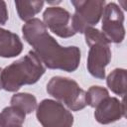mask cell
I'll return each mask as SVG.
<instances>
[{"instance_id": "6da1fadb", "label": "cell", "mask_w": 127, "mask_h": 127, "mask_svg": "<svg viewBox=\"0 0 127 127\" xmlns=\"http://www.w3.org/2000/svg\"><path fill=\"white\" fill-rule=\"evenodd\" d=\"M23 37L32 46L35 54L44 65L51 69H62L64 71H74L80 63L81 53L75 46H61L48 32L44 23L34 18L22 27Z\"/></svg>"}, {"instance_id": "7a4b0ae2", "label": "cell", "mask_w": 127, "mask_h": 127, "mask_svg": "<svg viewBox=\"0 0 127 127\" xmlns=\"http://www.w3.org/2000/svg\"><path fill=\"white\" fill-rule=\"evenodd\" d=\"M46 71V66L34 51L15 61L1 72L2 88L14 92L23 85L36 83Z\"/></svg>"}, {"instance_id": "3957f363", "label": "cell", "mask_w": 127, "mask_h": 127, "mask_svg": "<svg viewBox=\"0 0 127 127\" xmlns=\"http://www.w3.org/2000/svg\"><path fill=\"white\" fill-rule=\"evenodd\" d=\"M85 43L89 47L87 56V70L98 79L105 77V67L111 61L109 41L99 30L88 27L83 32Z\"/></svg>"}, {"instance_id": "277c9868", "label": "cell", "mask_w": 127, "mask_h": 127, "mask_svg": "<svg viewBox=\"0 0 127 127\" xmlns=\"http://www.w3.org/2000/svg\"><path fill=\"white\" fill-rule=\"evenodd\" d=\"M47 91L72 111L86 106V92L71 78L59 75L52 77L47 84Z\"/></svg>"}, {"instance_id": "5b68a950", "label": "cell", "mask_w": 127, "mask_h": 127, "mask_svg": "<svg viewBox=\"0 0 127 127\" xmlns=\"http://www.w3.org/2000/svg\"><path fill=\"white\" fill-rule=\"evenodd\" d=\"M36 116L43 127H71L73 124L71 112L53 99L42 100L37 106Z\"/></svg>"}, {"instance_id": "8992f818", "label": "cell", "mask_w": 127, "mask_h": 127, "mask_svg": "<svg viewBox=\"0 0 127 127\" xmlns=\"http://www.w3.org/2000/svg\"><path fill=\"white\" fill-rule=\"evenodd\" d=\"M71 4L75 10L72 15V25L75 33L81 34L86 28L99 22L105 7L104 0H72Z\"/></svg>"}, {"instance_id": "52a82bcc", "label": "cell", "mask_w": 127, "mask_h": 127, "mask_svg": "<svg viewBox=\"0 0 127 127\" xmlns=\"http://www.w3.org/2000/svg\"><path fill=\"white\" fill-rule=\"evenodd\" d=\"M124 14L115 3H108L102 13V34L109 43L119 44L124 40Z\"/></svg>"}, {"instance_id": "ba28073f", "label": "cell", "mask_w": 127, "mask_h": 127, "mask_svg": "<svg viewBox=\"0 0 127 127\" xmlns=\"http://www.w3.org/2000/svg\"><path fill=\"white\" fill-rule=\"evenodd\" d=\"M44 25L61 38H69L76 33L72 25V15L58 6L48 7L43 14Z\"/></svg>"}, {"instance_id": "9c48e42d", "label": "cell", "mask_w": 127, "mask_h": 127, "mask_svg": "<svg viewBox=\"0 0 127 127\" xmlns=\"http://www.w3.org/2000/svg\"><path fill=\"white\" fill-rule=\"evenodd\" d=\"M126 115V108L124 99L119 101L116 97L107 96L96 107L94 111V117L100 124L113 123Z\"/></svg>"}, {"instance_id": "30bf717a", "label": "cell", "mask_w": 127, "mask_h": 127, "mask_svg": "<svg viewBox=\"0 0 127 127\" xmlns=\"http://www.w3.org/2000/svg\"><path fill=\"white\" fill-rule=\"evenodd\" d=\"M23 51V44L19 36L11 31L0 28V57L14 58Z\"/></svg>"}, {"instance_id": "8fae6325", "label": "cell", "mask_w": 127, "mask_h": 127, "mask_svg": "<svg viewBox=\"0 0 127 127\" xmlns=\"http://www.w3.org/2000/svg\"><path fill=\"white\" fill-rule=\"evenodd\" d=\"M126 79H127L126 69L115 68L107 75L106 83L109 89L113 93L124 97V95L126 94Z\"/></svg>"}, {"instance_id": "7c38bea8", "label": "cell", "mask_w": 127, "mask_h": 127, "mask_svg": "<svg viewBox=\"0 0 127 127\" xmlns=\"http://www.w3.org/2000/svg\"><path fill=\"white\" fill-rule=\"evenodd\" d=\"M26 118L24 111L16 106L10 105L5 107L0 114L1 127H17L22 126Z\"/></svg>"}, {"instance_id": "4fadbf2b", "label": "cell", "mask_w": 127, "mask_h": 127, "mask_svg": "<svg viewBox=\"0 0 127 127\" xmlns=\"http://www.w3.org/2000/svg\"><path fill=\"white\" fill-rule=\"evenodd\" d=\"M44 4V1H15V6L20 19L26 22L34 19V16L42 10Z\"/></svg>"}, {"instance_id": "5bb4252c", "label": "cell", "mask_w": 127, "mask_h": 127, "mask_svg": "<svg viewBox=\"0 0 127 127\" xmlns=\"http://www.w3.org/2000/svg\"><path fill=\"white\" fill-rule=\"evenodd\" d=\"M11 105L18 107L22 111L25 112V114H30L35 109H37L38 103H37V98L31 94V93H16L11 97L10 100Z\"/></svg>"}, {"instance_id": "9a60e30c", "label": "cell", "mask_w": 127, "mask_h": 127, "mask_svg": "<svg viewBox=\"0 0 127 127\" xmlns=\"http://www.w3.org/2000/svg\"><path fill=\"white\" fill-rule=\"evenodd\" d=\"M109 96L108 90L102 86L93 85L86 92V105L95 108L104 98Z\"/></svg>"}, {"instance_id": "2e32d148", "label": "cell", "mask_w": 127, "mask_h": 127, "mask_svg": "<svg viewBox=\"0 0 127 127\" xmlns=\"http://www.w3.org/2000/svg\"><path fill=\"white\" fill-rule=\"evenodd\" d=\"M8 20V11L7 6L4 1H0V24L5 25Z\"/></svg>"}, {"instance_id": "e0dca14e", "label": "cell", "mask_w": 127, "mask_h": 127, "mask_svg": "<svg viewBox=\"0 0 127 127\" xmlns=\"http://www.w3.org/2000/svg\"><path fill=\"white\" fill-rule=\"evenodd\" d=\"M1 72H2V68L0 67V89H2V82H1Z\"/></svg>"}, {"instance_id": "ac0fdd59", "label": "cell", "mask_w": 127, "mask_h": 127, "mask_svg": "<svg viewBox=\"0 0 127 127\" xmlns=\"http://www.w3.org/2000/svg\"><path fill=\"white\" fill-rule=\"evenodd\" d=\"M17 127H22V126H17Z\"/></svg>"}, {"instance_id": "d6986e66", "label": "cell", "mask_w": 127, "mask_h": 127, "mask_svg": "<svg viewBox=\"0 0 127 127\" xmlns=\"http://www.w3.org/2000/svg\"><path fill=\"white\" fill-rule=\"evenodd\" d=\"M0 127H1V122H0Z\"/></svg>"}]
</instances>
